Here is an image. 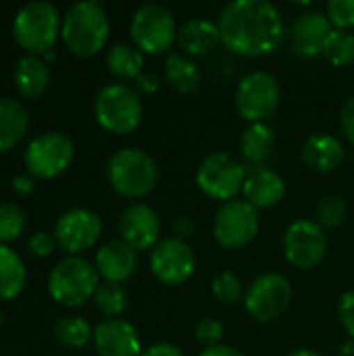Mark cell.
Segmentation results:
<instances>
[{"mask_svg": "<svg viewBox=\"0 0 354 356\" xmlns=\"http://www.w3.org/2000/svg\"><path fill=\"white\" fill-rule=\"evenodd\" d=\"M221 44L238 56H267L286 40V23L269 0H234L219 13Z\"/></svg>", "mask_w": 354, "mask_h": 356, "instance_id": "obj_1", "label": "cell"}, {"mask_svg": "<svg viewBox=\"0 0 354 356\" xmlns=\"http://www.w3.org/2000/svg\"><path fill=\"white\" fill-rule=\"evenodd\" d=\"M111 33V21L98 0H79L67 8L61 23V38L75 56L98 54Z\"/></svg>", "mask_w": 354, "mask_h": 356, "instance_id": "obj_2", "label": "cell"}, {"mask_svg": "<svg viewBox=\"0 0 354 356\" xmlns=\"http://www.w3.org/2000/svg\"><path fill=\"white\" fill-rule=\"evenodd\" d=\"M63 17L48 0H29L13 17V38L27 54H46L61 35Z\"/></svg>", "mask_w": 354, "mask_h": 356, "instance_id": "obj_3", "label": "cell"}, {"mask_svg": "<svg viewBox=\"0 0 354 356\" xmlns=\"http://www.w3.org/2000/svg\"><path fill=\"white\" fill-rule=\"evenodd\" d=\"M106 177L111 188L125 198H144L159 184V165L142 148H121L106 165Z\"/></svg>", "mask_w": 354, "mask_h": 356, "instance_id": "obj_4", "label": "cell"}, {"mask_svg": "<svg viewBox=\"0 0 354 356\" xmlns=\"http://www.w3.org/2000/svg\"><path fill=\"white\" fill-rule=\"evenodd\" d=\"M100 286V275L96 267L83 257L61 259L48 275V294L54 302L67 309H75L94 298Z\"/></svg>", "mask_w": 354, "mask_h": 356, "instance_id": "obj_5", "label": "cell"}, {"mask_svg": "<svg viewBox=\"0 0 354 356\" xmlns=\"http://www.w3.org/2000/svg\"><path fill=\"white\" fill-rule=\"evenodd\" d=\"M94 117L102 129L117 136H127L142 123V98L138 90L127 83H106L96 94Z\"/></svg>", "mask_w": 354, "mask_h": 356, "instance_id": "obj_6", "label": "cell"}, {"mask_svg": "<svg viewBox=\"0 0 354 356\" xmlns=\"http://www.w3.org/2000/svg\"><path fill=\"white\" fill-rule=\"evenodd\" d=\"M248 169L227 152H211L207 154L196 169V186L198 190L221 202L236 200L244 188Z\"/></svg>", "mask_w": 354, "mask_h": 356, "instance_id": "obj_7", "label": "cell"}, {"mask_svg": "<svg viewBox=\"0 0 354 356\" xmlns=\"http://www.w3.org/2000/svg\"><path fill=\"white\" fill-rule=\"evenodd\" d=\"M73 156H75L73 140L65 131L50 129L29 140L23 152V163L33 179H52L63 171H67Z\"/></svg>", "mask_w": 354, "mask_h": 356, "instance_id": "obj_8", "label": "cell"}, {"mask_svg": "<svg viewBox=\"0 0 354 356\" xmlns=\"http://www.w3.org/2000/svg\"><path fill=\"white\" fill-rule=\"evenodd\" d=\"M134 46L146 54H163L177 40V25L173 13L156 2L142 4L129 21Z\"/></svg>", "mask_w": 354, "mask_h": 356, "instance_id": "obj_9", "label": "cell"}, {"mask_svg": "<svg viewBox=\"0 0 354 356\" xmlns=\"http://www.w3.org/2000/svg\"><path fill=\"white\" fill-rule=\"evenodd\" d=\"M282 86L269 71H252L240 79L234 104L242 119L248 123H265L280 106Z\"/></svg>", "mask_w": 354, "mask_h": 356, "instance_id": "obj_10", "label": "cell"}, {"mask_svg": "<svg viewBox=\"0 0 354 356\" xmlns=\"http://www.w3.org/2000/svg\"><path fill=\"white\" fill-rule=\"evenodd\" d=\"M292 302V284L286 275L269 271L252 280L244 292V309L259 323L277 321Z\"/></svg>", "mask_w": 354, "mask_h": 356, "instance_id": "obj_11", "label": "cell"}, {"mask_svg": "<svg viewBox=\"0 0 354 356\" xmlns=\"http://www.w3.org/2000/svg\"><path fill=\"white\" fill-rule=\"evenodd\" d=\"M259 227V209L238 198L223 202L213 219V236L225 250H240L248 246L257 238Z\"/></svg>", "mask_w": 354, "mask_h": 356, "instance_id": "obj_12", "label": "cell"}, {"mask_svg": "<svg viewBox=\"0 0 354 356\" xmlns=\"http://www.w3.org/2000/svg\"><path fill=\"white\" fill-rule=\"evenodd\" d=\"M284 254L296 269H315L328 254V238L317 221L298 219L284 234Z\"/></svg>", "mask_w": 354, "mask_h": 356, "instance_id": "obj_13", "label": "cell"}, {"mask_svg": "<svg viewBox=\"0 0 354 356\" xmlns=\"http://www.w3.org/2000/svg\"><path fill=\"white\" fill-rule=\"evenodd\" d=\"M52 236L63 250L79 257V252L90 250L100 240L102 219L90 209H69L56 219Z\"/></svg>", "mask_w": 354, "mask_h": 356, "instance_id": "obj_14", "label": "cell"}, {"mask_svg": "<svg viewBox=\"0 0 354 356\" xmlns=\"http://www.w3.org/2000/svg\"><path fill=\"white\" fill-rule=\"evenodd\" d=\"M150 271L165 286L186 284L196 269V254L188 242L165 238L150 252Z\"/></svg>", "mask_w": 354, "mask_h": 356, "instance_id": "obj_15", "label": "cell"}, {"mask_svg": "<svg viewBox=\"0 0 354 356\" xmlns=\"http://www.w3.org/2000/svg\"><path fill=\"white\" fill-rule=\"evenodd\" d=\"M332 23L321 10H305L296 15L286 29V42L292 54L300 58H315L321 54L328 35L332 33Z\"/></svg>", "mask_w": 354, "mask_h": 356, "instance_id": "obj_16", "label": "cell"}, {"mask_svg": "<svg viewBox=\"0 0 354 356\" xmlns=\"http://www.w3.org/2000/svg\"><path fill=\"white\" fill-rule=\"evenodd\" d=\"M159 236H161V219L152 207L144 202H136L121 213L119 240H123L136 252L154 248L161 242Z\"/></svg>", "mask_w": 354, "mask_h": 356, "instance_id": "obj_17", "label": "cell"}, {"mask_svg": "<svg viewBox=\"0 0 354 356\" xmlns=\"http://www.w3.org/2000/svg\"><path fill=\"white\" fill-rule=\"evenodd\" d=\"M94 348L98 356H140L142 344L136 327L125 319H104L94 327Z\"/></svg>", "mask_w": 354, "mask_h": 356, "instance_id": "obj_18", "label": "cell"}, {"mask_svg": "<svg viewBox=\"0 0 354 356\" xmlns=\"http://www.w3.org/2000/svg\"><path fill=\"white\" fill-rule=\"evenodd\" d=\"M94 267L104 282L123 284L138 269V252L123 240H111L98 248Z\"/></svg>", "mask_w": 354, "mask_h": 356, "instance_id": "obj_19", "label": "cell"}, {"mask_svg": "<svg viewBox=\"0 0 354 356\" xmlns=\"http://www.w3.org/2000/svg\"><path fill=\"white\" fill-rule=\"evenodd\" d=\"M242 194H244V200L252 204L255 209H271L284 200L286 181L277 171L269 169L267 165L255 167V169H248L246 173Z\"/></svg>", "mask_w": 354, "mask_h": 356, "instance_id": "obj_20", "label": "cell"}, {"mask_svg": "<svg viewBox=\"0 0 354 356\" xmlns=\"http://www.w3.org/2000/svg\"><path fill=\"white\" fill-rule=\"evenodd\" d=\"M300 156H303V163L311 171L332 173L344 161V146L336 136L328 131H319V134H311L305 140Z\"/></svg>", "mask_w": 354, "mask_h": 356, "instance_id": "obj_21", "label": "cell"}, {"mask_svg": "<svg viewBox=\"0 0 354 356\" xmlns=\"http://www.w3.org/2000/svg\"><path fill=\"white\" fill-rule=\"evenodd\" d=\"M177 44L186 54L202 56L213 52L221 44V33L217 21L207 17H192L177 27Z\"/></svg>", "mask_w": 354, "mask_h": 356, "instance_id": "obj_22", "label": "cell"}, {"mask_svg": "<svg viewBox=\"0 0 354 356\" xmlns=\"http://www.w3.org/2000/svg\"><path fill=\"white\" fill-rule=\"evenodd\" d=\"M15 88L25 98H38L48 90L50 69L40 54H23L13 71Z\"/></svg>", "mask_w": 354, "mask_h": 356, "instance_id": "obj_23", "label": "cell"}, {"mask_svg": "<svg viewBox=\"0 0 354 356\" xmlns=\"http://www.w3.org/2000/svg\"><path fill=\"white\" fill-rule=\"evenodd\" d=\"M29 129L27 106L19 100L0 96V152L15 148Z\"/></svg>", "mask_w": 354, "mask_h": 356, "instance_id": "obj_24", "label": "cell"}, {"mask_svg": "<svg viewBox=\"0 0 354 356\" xmlns=\"http://www.w3.org/2000/svg\"><path fill=\"white\" fill-rule=\"evenodd\" d=\"M275 148V134L267 123H250L240 136V152L250 169L265 167Z\"/></svg>", "mask_w": 354, "mask_h": 356, "instance_id": "obj_25", "label": "cell"}, {"mask_svg": "<svg viewBox=\"0 0 354 356\" xmlns=\"http://www.w3.org/2000/svg\"><path fill=\"white\" fill-rule=\"evenodd\" d=\"M27 284V267L17 250L0 244V300L17 298Z\"/></svg>", "mask_w": 354, "mask_h": 356, "instance_id": "obj_26", "label": "cell"}, {"mask_svg": "<svg viewBox=\"0 0 354 356\" xmlns=\"http://www.w3.org/2000/svg\"><path fill=\"white\" fill-rule=\"evenodd\" d=\"M165 79L171 88H175L182 94H192L202 83V73L198 65L188 56L179 52H171L165 58Z\"/></svg>", "mask_w": 354, "mask_h": 356, "instance_id": "obj_27", "label": "cell"}, {"mask_svg": "<svg viewBox=\"0 0 354 356\" xmlns=\"http://www.w3.org/2000/svg\"><path fill=\"white\" fill-rule=\"evenodd\" d=\"M106 67L119 79H138L144 73V52L127 42H117L106 52Z\"/></svg>", "mask_w": 354, "mask_h": 356, "instance_id": "obj_28", "label": "cell"}, {"mask_svg": "<svg viewBox=\"0 0 354 356\" xmlns=\"http://www.w3.org/2000/svg\"><path fill=\"white\" fill-rule=\"evenodd\" d=\"M52 336H54L58 346H63L67 350H77V348H83L92 340L94 330L83 317L67 315V317H63V319H58L54 323Z\"/></svg>", "mask_w": 354, "mask_h": 356, "instance_id": "obj_29", "label": "cell"}, {"mask_svg": "<svg viewBox=\"0 0 354 356\" xmlns=\"http://www.w3.org/2000/svg\"><path fill=\"white\" fill-rule=\"evenodd\" d=\"M321 54L334 67H348L354 63V35L346 29H332Z\"/></svg>", "mask_w": 354, "mask_h": 356, "instance_id": "obj_30", "label": "cell"}, {"mask_svg": "<svg viewBox=\"0 0 354 356\" xmlns=\"http://www.w3.org/2000/svg\"><path fill=\"white\" fill-rule=\"evenodd\" d=\"M94 302L102 315H106L108 319H117V315H121L127 307V292L121 284L100 282L94 294Z\"/></svg>", "mask_w": 354, "mask_h": 356, "instance_id": "obj_31", "label": "cell"}, {"mask_svg": "<svg viewBox=\"0 0 354 356\" xmlns=\"http://www.w3.org/2000/svg\"><path fill=\"white\" fill-rule=\"evenodd\" d=\"M27 227V213L17 202L0 204V244L15 242Z\"/></svg>", "mask_w": 354, "mask_h": 356, "instance_id": "obj_32", "label": "cell"}, {"mask_svg": "<svg viewBox=\"0 0 354 356\" xmlns=\"http://www.w3.org/2000/svg\"><path fill=\"white\" fill-rule=\"evenodd\" d=\"M348 217V204L342 196L330 194L323 196L315 207V219L323 229H336L340 227Z\"/></svg>", "mask_w": 354, "mask_h": 356, "instance_id": "obj_33", "label": "cell"}, {"mask_svg": "<svg viewBox=\"0 0 354 356\" xmlns=\"http://www.w3.org/2000/svg\"><path fill=\"white\" fill-rule=\"evenodd\" d=\"M211 292L223 305H234V302H238L244 296L242 282H240V277L234 271H221V273H217L213 277V282H211Z\"/></svg>", "mask_w": 354, "mask_h": 356, "instance_id": "obj_34", "label": "cell"}, {"mask_svg": "<svg viewBox=\"0 0 354 356\" xmlns=\"http://www.w3.org/2000/svg\"><path fill=\"white\" fill-rule=\"evenodd\" d=\"M325 15L334 29H346L354 25V0H330Z\"/></svg>", "mask_w": 354, "mask_h": 356, "instance_id": "obj_35", "label": "cell"}, {"mask_svg": "<svg viewBox=\"0 0 354 356\" xmlns=\"http://www.w3.org/2000/svg\"><path fill=\"white\" fill-rule=\"evenodd\" d=\"M223 334H225L223 323L219 319H213V317H207V319L198 321V325H196V340L200 344H204L207 348L221 344Z\"/></svg>", "mask_w": 354, "mask_h": 356, "instance_id": "obj_36", "label": "cell"}, {"mask_svg": "<svg viewBox=\"0 0 354 356\" xmlns=\"http://www.w3.org/2000/svg\"><path fill=\"white\" fill-rule=\"evenodd\" d=\"M54 246H56V240L48 232H35L27 240V252L33 254V257H40V259L50 257L52 250H54Z\"/></svg>", "mask_w": 354, "mask_h": 356, "instance_id": "obj_37", "label": "cell"}, {"mask_svg": "<svg viewBox=\"0 0 354 356\" xmlns=\"http://www.w3.org/2000/svg\"><path fill=\"white\" fill-rule=\"evenodd\" d=\"M338 317L340 323L344 327V332L351 336V340H354V290L346 292L340 302H338Z\"/></svg>", "mask_w": 354, "mask_h": 356, "instance_id": "obj_38", "label": "cell"}, {"mask_svg": "<svg viewBox=\"0 0 354 356\" xmlns=\"http://www.w3.org/2000/svg\"><path fill=\"white\" fill-rule=\"evenodd\" d=\"M171 238H175V240H190L192 236H194V229H196V225H194V221H192V217L190 215H177V217H173V221H171Z\"/></svg>", "mask_w": 354, "mask_h": 356, "instance_id": "obj_39", "label": "cell"}, {"mask_svg": "<svg viewBox=\"0 0 354 356\" xmlns=\"http://www.w3.org/2000/svg\"><path fill=\"white\" fill-rule=\"evenodd\" d=\"M340 125H342L344 138L354 146V96L346 98L340 108Z\"/></svg>", "mask_w": 354, "mask_h": 356, "instance_id": "obj_40", "label": "cell"}, {"mask_svg": "<svg viewBox=\"0 0 354 356\" xmlns=\"http://www.w3.org/2000/svg\"><path fill=\"white\" fill-rule=\"evenodd\" d=\"M140 356H184L182 348L175 346V344H169V342H159V344H152L148 346L146 350H142Z\"/></svg>", "mask_w": 354, "mask_h": 356, "instance_id": "obj_41", "label": "cell"}, {"mask_svg": "<svg viewBox=\"0 0 354 356\" xmlns=\"http://www.w3.org/2000/svg\"><path fill=\"white\" fill-rule=\"evenodd\" d=\"M136 88H138L140 92H144V94H154V92L161 90V77L154 75V73H146V71H144V73L136 79Z\"/></svg>", "mask_w": 354, "mask_h": 356, "instance_id": "obj_42", "label": "cell"}, {"mask_svg": "<svg viewBox=\"0 0 354 356\" xmlns=\"http://www.w3.org/2000/svg\"><path fill=\"white\" fill-rule=\"evenodd\" d=\"M13 190L17 192V194H21V196H27V194H31L33 190H35V179L25 171V173H19V175H15L13 177Z\"/></svg>", "mask_w": 354, "mask_h": 356, "instance_id": "obj_43", "label": "cell"}, {"mask_svg": "<svg viewBox=\"0 0 354 356\" xmlns=\"http://www.w3.org/2000/svg\"><path fill=\"white\" fill-rule=\"evenodd\" d=\"M198 356H246L242 350L234 348V346H227V344H217V346H211V348H204Z\"/></svg>", "mask_w": 354, "mask_h": 356, "instance_id": "obj_44", "label": "cell"}, {"mask_svg": "<svg viewBox=\"0 0 354 356\" xmlns=\"http://www.w3.org/2000/svg\"><path fill=\"white\" fill-rule=\"evenodd\" d=\"M286 356H323V355H319L317 350H311V348H296V350L288 353Z\"/></svg>", "mask_w": 354, "mask_h": 356, "instance_id": "obj_45", "label": "cell"}, {"mask_svg": "<svg viewBox=\"0 0 354 356\" xmlns=\"http://www.w3.org/2000/svg\"><path fill=\"white\" fill-rule=\"evenodd\" d=\"M340 356H354V342H346L342 344V350H340Z\"/></svg>", "mask_w": 354, "mask_h": 356, "instance_id": "obj_46", "label": "cell"}, {"mask_svg": "<svg viewBox=\"0 0 354 356\" xmlns=\"http://www.w3.org/2000/svg\"><path fill=\"white\" fill-rule=\"evenodd\" d=\"M42 58H44V60L48 63V60H54V58H56V54H54V52L50 50V52H46V54H42Z\"/></svg>", "mask_w": 354, "mask_h": 356, "instance_id": "obj_47", "label": "cell"}, {"mask_svg": "<svg viewBox=\"0 0 354 356\" xmlns=\"http://www.w3.org/2000/svg\"><path fill=\"white\" fill-rule=\"evenodd\" d=\"M0 323H2V313H0Z\"/></svg>", "mask_w": 354, "mask_h": 356, "instance_id": "obj_48", "label": "cell"}]
</instances>
